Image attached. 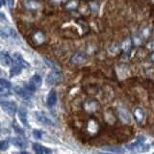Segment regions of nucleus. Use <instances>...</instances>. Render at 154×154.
Wrapping results in <instances>:
<instances>
[{"label":"nucleus","mask_w":154,"mask_h":154,"mask_svg":"<svg viewBox=\"0 0 154 154\" xmlns=\"http://www.w3.org/2000/svg\"><path fill=\"white\" fill-rule=\"evenodd\" d=\"M150 61L154 63V52H152L151 55H150Z\"/></svg>","instance_id":"nucleus-34"},{"label":"nucleus","mask_w":154,"mask_h":154,"mask_svg":"<svg viewBox=\"0 0 154 154\" xmlns=\"http://www.w3.org/2000/svg\"><path fill=\"white\" fill-rule=\"evenodd\" d=\"M120 48H122V47H120L119 43L114 42L108 47V52H109V54H111V55H116V54H118V53H119Z\"/></svg>","instance_id":"nucleus-24"},{"label":"nucleus","mask_w":154,"mask_h":154,"mask_svg":"<svg viewBox=\"0 0 154 154\" xmlns=\"http://www.w3.org/2000/svg\"><path fill=\"white\" fill-rule=\"evenodd\" d=\"M97 154H113V153H110V152H98Z\"/></svg>","instance_id":"nucleus-35"},{"label":"nucleus","mask_w":154,"mask_h":154,"mask_svg":"<svg viewBox=\"0 0 154 154\" xmlns=\"http://www.w3.org/2000/svg\"><path fill=\"white\" fill-rule=\"evenodd\" d=\"M57 102V94L55 90H51L46 98V104L48 107H53Z\"/></svg>","instance_id":"nucleus-17"},{"label":"nucleus","mask_w":154,"mask_h":154,"mask_svg":"<svg viewBox=\"0 0 154 154\" xmlns=\"http://www.w3.org/2000/svg\"><path fill=\"white\" fill-rule=\"evenodd\" d=\"M133 40L130 37L125 38L124 40L122 41V42L120 43V47L124 53H129V51L131 50L132 45H133Z\"/></svg>","instance_id":"nucleus-15"},{"label":"nucleus","mask_w":154,"mask_h":154,"mask_svg":"<svg viewBox=\"0 0 154 154\" xmlns=\"http://www.w3.org/2000/svg\"><path fill=\"white\" fill-rule=\"evenodd\" d=\"M8 147H9L8 141H2L1 143H0V149H1L2 151H4V150H6Z\"/></svg>","instance_id":"nucleus-29"},{"label":"nucleus","mask_w":154,"mask_h":154,"mask_svg":"<svg viewBox=\"0 0 154 154\" xmlns=\"http://www.w3.org/2000/svg\"><path fill=\"white\" fill-rule=\"evenodd\" d=\"M146 48L149 50V51H151V52H154V40H151V41H149L147 42L146 43Z\"/></svg>","instance_id":"nucleus-28"},{"label":"nucleus","mask_w":154,"mask_h":154,"mask_svg":"<svg viewBox=\"0 0 154 154\" xmlns=\"http://www.w3.org/2000/svg\"><path fill=\"white\" fill-rule=\"evenodd\" d=\"M45 64L50 67V69H52L53 70H59L60 71V69H59V66H58L55 62H53V61H51V60H49V59H47V58H45Z\"/></svg>","instance_id":"nucleus-26"},{"label":"nucleus","mask_w":154,"mask_h":154,"mask_svg":"<svg viewBox=\"0 0 154 154\" xmlns=\"http://www.w3.org/2000/svg\"><path fill=\"white\" fill-rule=\"evenodd\" d=\"M0 60H1V63L5 66H13L14 64V60L12 59V57L5 51H2L1 54H0Z\"/></svg>","instance_id":"nucleus-18"},{"label":"nucleus","mask_w":154,"mask_h":154,"mask_svg":"<svg viewBox=\"0 0 154 154\" xmlns=\"http://www.w3.org/2000/svg\"><path fill=\"white\" fill-rule=\"evenodd\" d=\"M7 1V4H8V6L10 8H12L13 7V0H6Z\"/></svg>","instance_id":"nucleus-33"},{"label":"nucleus","mask_w":154,"mask_h":154,"mask_svg":"<svg viewBox=\"0 0 154 154\" xmlns=\"http://www.w3.org/2000/svg\"><path fill=\"white\" fill-rule=\"evenodd\" d=\"M152 144H153V146H154V142H153V143H152Z\"/></svg>","instance_id":"nucleus-37"},{"label":"nucleus","mask_w":154,"mask_h":154,"mask_svg":"<svg viewBox=\"0 0 154 154\" xmlns=\"http://www.w3.org/2000/svg\"><path fill=\"white\" fill-rule=\"evenodd\" d=\"M144 137L141 136L138 138V140L135 143L126 144V148L128 150H131L133 152L136 153H142V152H146L149 149V146L147 144H144Z\"/></svg>","instance_id":"nucleus-1"},{"label":"nucleus","mask_w":154,"mask_h":154,"mask_svg":"<svg viewBox=\"0 0 154 154\" xmlns=\"http://www.w3.org/2000/svg\"><path fill=\"white\" fill-rule=\"evenodd\" d=\"M42 77L38 74H35L31 78L30 83H29L28 85H26V87L28 88L29 91L34 93V91H35L38 88H40V87L42 86Z\"/></svg>","instance_id":"nucleus-6"},{"label":"nucleus","mask_w":154,"mask_h":154,"mask_svg":"<svg viewBox=\"0 0 154 154\" xmlns=\"http://www.w3.org/2000/svg\"><path fill=\"white\" fill-rule=\"evenodd\" d=\"M33 150L35 151L36 154H51L49 149L43 147L42 144L38 143H33Z\"/></svg>","instance_id":"nucleus-19"},{"label":"nucleus","mask_w":154,"mask_h":154,"mask_svg":"<svg viewBox=\"0 0 154 154\" xmlns=\"http://www.w3.org/2000/svg\"><path fill=\"white\" fill-rule=\"evenodd\" d=\"M86 130L91 136H95L99 132V123L95 119H90L86 125Z\"/></svg>","instance_id":"nucleus-5"},{"label":"nucleus","mask_w":154,"mask_h":154,"mask_svg":"<svg viewBox=\"0 0 154 154\" xmlns=\"http://www.w3.org/2000/svg\"><path fill=\"white\" fill-rule=\"evenodd\" d=\"M33 134H34V137H35L36 139H42V132L41 131V130H34Z\"/></svg>","instance_id":"nucleus-30"},{"label":"nucleus","mask_w":154,"mask_h":154,"mask_svg":"<svg viewBox=\"0 0 154 154\" xmlns=\"http://www.w3.org/2000/svg\"><path fill=\"white\" fill-rule=\"evenodd\" d=\"M14 59L13 66L11 69V77H14V75H17L24 67V65H27L25 61L22 59V57L19 54H14Z\"/></svg>","instance_id":"nucleus-2"},{"label":"nucleus","mask_w":154,"mask_h":154,"mask_svg":"<svg viewBox=\"0 0 154 154\" xmlns=\"http://www.w3.org/2000/svg\"><path fill=\"white\" fill-rule=\"evenodd\" d=\"M90 7H91V10L93 12H96L98 10V5H97V3H95V2H91L90 3Z\"/></svg>","instance_id":"nucleus-31"},{"label":"nucleus","mask_w":154,"mask_h":154,"mask_svg":"<svg viewBox=\"0 0 154 154\" xmlns=\"http://www.w3.org/2000/svg\"><path fill=\"white\" fill-rule=\"evenodd\" d=\"M117 115L119 119L125 124H128L131 122V115L126 107L123 105H119L117 107Z\"/></svg>","instance_id":"nucleus-4"},{"label":"nucleus","mask_w":154,"mask_h":154,"mask_svg":"<svg viewBox=\"0 0 154 154\" xmlns=\"http://www.w3.org/2000/svg\"><path fill=\"white\" fill-rule=\"evenodd\" d=\"M150 35H151V30H150V28H148V27H144L141 32V36L144 38H149Z\"/></svg>","instance_id":"nucleus-27"},{"label":"nucleus","mask_w":154,"mask_h":154,"mask_svg":"<svg viewBox=\"0 0 154 154\" xmlns=\"http://www.w3.org/2000/svg\"><path fill=\"white\" fill-rule=\"evenodd\" d=\"M12 89V85L9 81L5 80L3 78L0 79V93H1L2 95H4L5 94H8Z\"/></svg>","instance_id":"nucleus-16"},{"label":"nucleus","mask_w":154,"mask_h":154,"mask_svg":"<svg viewBox=\"0 0 154 154\" xmlns=\"http://www.w3.org/2000/svg\"><path fill=\"white\" fill-rule=\"evenodd\" d=\"M62 77L63 75L59 70H53L47 75L46 82H47V84H49V85H55L57 83H59L62 80Z\"/></svg>","instance_id":"nucleus-7"},{"label":"nucleus","mask_w":154,"mask_h":154,"mask_svg":"<svg viewBox=\"0 0 154 154\" xmlns=\"http://www.w3.org/2000/svg\"><path fill=\"white\" fill-rule=\"evenodd\" d=\"M17 154H28L27 152H20V153H17Z\"/></svg>","instance_id":"nucleus-36"},{"label":"nucleus","mask_w":154,"mask_h":154,"mask_svg":"<svg viewBox=\"0 0 154 154\" xmlns=\"http://www.w3.org/2000/svg\"><path fill=\"white\" fill-rule=\"evenodd\" d=\"M12 143L14 144V146L19 147V148H24V147L27 146L26 140L23 139V138H19V137L12 139Z\"/></svg>","instance_id":"nucleus-20"},{"label":"nucleus","mask_w":154,"mask_h":154,"mask_svg":"<svg viewBox=\"0 0 154 154\" xmlns=\"http://www.w3.org/2000/svg\"><path fill=\"white\" fill-rule=\"evenodd\" d=\"M133 116L138 124L143 125L144 123V120H146V114H144V111L141 107H136L133 111Z\"/></svg>","instance_id":"nucleus-9"},{"label":"nucleus","mask_w":154,"mask_h":154,"mask_svg":"<svg viewBox=\"0 0 154 154\" xmlns=\"http://www.w3.org/2000/svg\"><path fill=\"white\" fill-rule=\"evenodd\" d=\"M83 108L86 113L88 114H94L99 109V103L94 98H88L84 101Z\"/></svg>","instance_id":"nucleus-3"},{"label":"nucleus","mask_w":154,"mask_h":154,"mask_svg":"<svg viewBox=\"0 0 154 154\" xmlns=\"http://www.w3.org/2000/svg\"><path fill=\"white\" fill-rule=\"evenodd\" d=\"M24 6L29 10H38L40 9L41 4L35 0H26V1H24Z\"/></svg>","instance_id":"nucleus-23"},{"label":"nucleus","mask_w":154,"mask_h":154,"mask_svg":"<svg viewBox=\"0 0 154 154\" xmlns=\"http://www.w3.org/2000/svg\"><path fill=\"white\" fill-rule=\"evenodd\" d=\"M78 0H69V2L66 4V8L67 10H69V11H72V10H75L78 7Z\"/></svg>","instance_id":"nucleus-25"},{"label":"nucleus","mask_w":154,"mask_h":154,"mask_svg":"<svg viewBox=\"0 0 154 154\" xmlns=\"http://www.w3.org/2000/svg\"><path fill=\"white\" fill-rule=\"evenodd\" d=\"M35 117L37 120H38V122L43 125H46V126H53V125H54V122H53L48 117H46L45 115H43L42 112H36Z\"/></svg>","instance_id":"nucleus-11"},{"label":"nucleus","mask_w":154,"mask_h":154,"mask_svg":"<svg viewBox=\"0 0 154 154\" xmlns=\"http://www.w3.org/2000/svg\"><path fill=\"white\" fill-rule=\"evenodd\" d=\"M1 37L9 38H17V34L11 27H4L1 29Z\"/></svg>","instance_id":"nucleus-12"},{"label":"nucleus","mask_w":154,"mask_h":154,"mask_svg":"<svg viewBox=\"0 0 154 154\" xmlns=\"http://www.w3.org/2000/svg\"><path fill=\"white\" fill-rule=\"evenodd\" d=\"M132 40H133V42H134L136 45H141V42H142L141 38L138 37V36H134V37L132 38Z\"/></svg>","instance_id":"nucleus-32"},{"label":"nucleus","mask_w":154,"mask_h":154,"mask_svg":"<svg viewBox=\"0 0 154 154\" xmlns=\"http://www.w3.org/2000/svg\"><path fill=\"white\" fill-rule=\"evenodd\" d=\"M33 40L37 45H42V43H43L45 41V36L42 31H37L33 35Z\"/></svg>","instance_id":"nucleus-22"},{"label":"nucleus","mask_w":154,"mask_h":154,"mask_svg":"<svg viewBox=\"0 0 154 154\" xmlns=\"http://www.w3.org/2000/svg\"><path fill=\"white\" fill-rule=\"evenodd\" d=\"M14 91H16V93L20 96V97H22L24 99H28L31 96V94H33L32 91H30L28 90V88L26 86L24 87V88L23 87H17Z\"/></svg>","instance_id":"nucleus-13"},{"label":"nucleus","mask_w":154,"mask_h":154,"mask_svg":"<svg viewBox=\"0 0 154 154\" xmlns=\"http://www.w3.org/2000/svg\"><path fill=\"white\" fill-rule=\"evenodd\" d=\"M17 115H18V119L21 122V123L24 125L25 127H29L28 124V119H27V111L24 107H20L17 111Z\"/></svg>","instance_id":"nucleus-14"},{"label":"nucleus","mask_w":154,"mask_h":154,"mask_svg":"<svg viewBox=\"0 0 154 154\" xmlns=\"http://www.w3.org/2000/svg\"><path fill=\"white\" fill-rule=\"evenodd\" d=\"M87 60V56L83 52H75L73 55L70 57V62L74 65H81L85 63Z\"/></svg>","instance_id":"nucleus-10"},{"label":"nucleus","mask_w":154,"mask_h":154,"mask_svg":"<svg viewBox=\"0 0 154 154\" xmlns=\"http://www.w3.org/2000/svg\"><path fill=\"white\" fill-rule=\"evenodd\" d=\"M1 107L5 112L11 116H14L16 114L17 110V104L14 102H12V101H1Z\"/></svg>","instance_id":"nucleus-8"},{"label":"nucleus","mask_w":154,"mask_h":154,"mask_svg":"<svg viewBox=\"0 0 154 154\" xmlns=\"http://www.w3.org/2000/svg\"><path fill=\"white\" fill-rule=\"evenodd\" d=\"M102 150L106 152H110L113 154H123L124 149L119 146H104L102 147Z\"/></svg>","instance_id":"nucleus-21"}]
</instances>
